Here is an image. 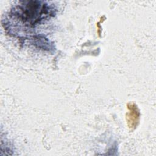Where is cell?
Wrapping results in <instances>:
<instances>
[{"label": "cell", "mask_w": 156, "mask_h": 156, "mask_svg": "<svg viewBox=\"0 0 156 156\" xmlns=\"http://www.w3.org/2000/svg\"><path fill=\"white\" fill-rule=\"evenodd\" d=\"M127 112L126 115L127 126L130 130H133L138 126L140 119V112L136 104L128 102L127 104Z\"/></svg>", "instance_id": "obj_2"}, {"label": "cell", "mask_w": 156, "mask_h": 156, "mask_svg": "<svg viewBox=\"0 0 156 156\" xmlns=\"http://www.w3.org/2000/svg\"><path fill=\"white\" fill-rule=\"evenodd\" d=\"M54 14V7L41 1H20V4L15 6L10 12L11 16L29 27L35 26Z\"/></svg>", "instance_id": "obj_1"}]
</instances>
